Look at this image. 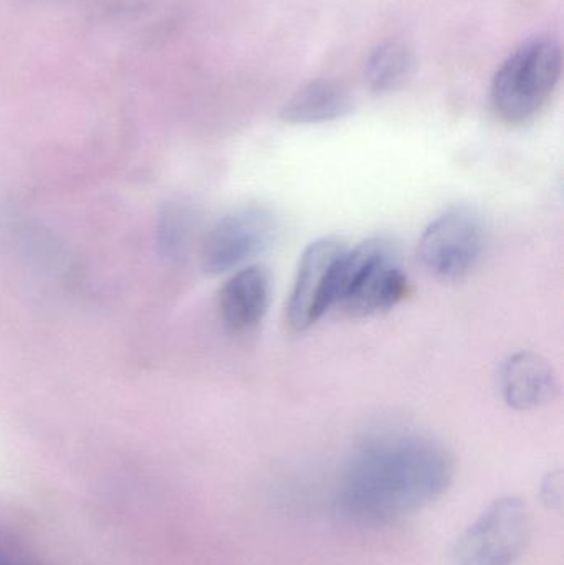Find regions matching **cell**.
Segmentation results:
<instances>
[{"instance_id":"obj_1","label":"cell","mask_w":564,"mask_h":565,"mask_svg":"<svg viewBox=\"0 0 564 565\" xmlns=\"http://www.w3.org/2000/svg\"><path fill=\"white\" fill-rule=\"evenodd\" d=\"M456 473L453 455L426 435L383 431L354 448L338 487L341 513L387 526L439 500Z\"/></svg>"},{"instance_id":"obj_2","label":"cell","mask_w":564,"mask_h":565,"mask_svg":"<svg viewBox=\"0 0 564 565\" xmlns=\"http://www.w3.org/2000/svg\"><path fill=\"white\" fill-rule=\"evenodd\" d=\"M563 52L550 35L523 42L503 62L492 83L497 115L510 125H525L543 111L562 78Z\"/></svg>"},{"instance_id":"obj_3","label":"cell","mask_w":564,"mask_h":565,"mask_svg":"<svg viewBox=\"0 0 564 565\" xmlns=\"http://www.w3.org/2000/svg\"><path fill=\"white\" fill-rule=\"evenodd\" d=\"M406 292L407 278L396 252L377 238L344 248L334 268L331 308L368 318L393 309Z\"/></svg>"},{"instance_id":"obj_4","label":"cell","mask_w":564,"mask_h":565,"mask_svg":"<svg viewBox=\"0 0 564 565\" xmlns=\"http://www.w3.org/2000/svg\"><path fill=\"white\" fill-rule=\"evenodd\" d=\"M530 540V513L519 497L493 501L457 540L456 565H513Z\"/></svg>"},{"instance_id":"obj_5","label":"cell","mask_w":564,"mask_h":565,"mask_svg":"<svg viewBox=\"0 0 564 565\" xmlns=\"http://www.w3.org/2000/svg\"><path fill=\"white\" fill-rule=\"evenodd\" d=\"M483 248L482 217L473 209L454 207L427 225L419 241V258L436 277L460 280L477 267Z\"/></svg>"},{"instance_id":"obj_6","label":"cell","mask_w":564,"mask_h":565,"mask_svg":"<svg viewBox=\"0 0 564 565\" xmlns=\"http://www.w3.org/2000/svg\"><path fill=\"white\" fill-rule=\"evenodd\" d=\"M277 231V218L265 207H245L225 215L202 242V270L222 275L242 267L274 245Z\"/></svg>"},{"instance_id":"obj_7","label":"cell","mask_w":564,"mask_h":565,"mask_svg":"<svg viewBox=\"0 0 564 565\" xmlns=\"http://www.w3.org/2000/svg\"><path fill=\"white\" fill-rule=\"evenodd\" d=\"M344 248L340 242L323 238L304 252L287 305L291 328L305 331L330 311L334 268Z\"/></svg>"},{"instance_id":"obj_8","label":"cell","mask_w":564,"mask_h":565,"mask_svg":"<svg viewBox=\"0 0 564 565\" xmlns=\"http://www.w3.org/2000/svg\"><path fill=\"white\" fill-rule=\"evenodd\" d=\"M500 388L509 407L533 411L550 404L558 395L555 369L535 352H517L500 369Z\"/></svg>"},{"instance_id":"obj_9","label":"cell","mask_w":564,"mask_h":565,"mask_svg":"<svg viewBox=\"0 0 564 565\" xmlns=\"http://www.w3.org/2000/svg\"><path fill=\"white\" fill-rule=\"evenodd\" d=\"M270 275L252 265L232 275L222 286L219 309L231 331L245 332L258 326L270 305Z\"/></svg>"},{"instance_id":"obj_10","label":"cell","mask_w":564,"mask_h":565,"mask_svg":"<svg viewBox=\"0 0 564 565\" xmlns=\"http://www.w3.org/2000/svg\"><path fill=\"white\" fill-rule=\"evenodd\" d=\"M353 111L350 93L333 79H315L298 89L280 111L288 125H321L337 121Z\"/></svg>"},{"instance_id":"obj_11","label":"cell","mask_w":564,"mask_h":565,"mask_svg":"<svg viewBox=\"0 0 564 565\" xmlns=\"http://www.w3.org/2000/svg\"><path fill=\"white\" fill-rule=\"evenodd\" d=\"M416 68V55L407 43L386 40L377 45L366 62L368 86L377 95L403 88Z\"/></svg>"},{"instance_id":"obj_12","label":"cell","mask_w":564,"mask_h":565,"mask_svg":"<svg viewBox=\"0 0 564 565\" xmlns=\"http://www.w3.org/2000/svg\"><path fill=\"white\" fill-rule=\"evenodd\" d=\"M194 227L195 217L191 209L181 204L166 207L159 218L158 231L162 254L172 260L184 257L191 245Z\"/></svg>"},{"instance_id":"obj_13","label":"cell","mask_w":564,"mask_h":565,"mask_svg":"<svg viewBox=\"0 0 564 565\" xmlns=\"http://www.w3.org/2000/svg\"><path fill=\"white\" fill-rule=\"evenodd\" d=\"M543 498L550 507H560L563 498L562 473H552L543 484Z\"/></svg>"},{"instance_id":"obj_14","label":"cell","mask_w":564,"mask_h":565,"mask_svg":"<svg viewBox=\"0 0 564 565\" xmlns=\"http://www.w3.org/2000/svg\"><path fill=\"white\" fill-rule=\"evenodd\" d=\"M0 565H9V564H7V561L3 559L2 554H0Z\"/></svg>"}]
</instances>
